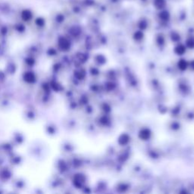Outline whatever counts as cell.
I'll return each mask as SVG.
<instances>
[{
    "mask_svg": "<svg viewBox=\"0 0 194 194\" xmlns=\"http://www.w3.org/2000/svg\"><path fill=\"white\" fill-rule=\"evenodd\" d=\"M154 6L158 9H162L165 6V0H154Z\"/></svg>",
    "mask_w": 194,
    "mask_h": 194,
    "instance_id": "obj_1",
    "label": "cell"
},
{
    "mask_svg": "<svg viewBox=\"0 0 194 194\" xmlns=\"http://www.w3.org/2000/svg\"><path fill=\"white\" fill-rule=\"evenodd\" d=\"M150 131H148L147 130H142V131L140 133V137L142 139H144V140L148 139V138L150 137Z\"/></svg>",
    "mask_w": 194,
    "mask_h": 194,
    "instance_id": "obj_2",
    "label": "cell"
},
{
    "mask_svg": "<svg viewBox=\"0 0 194 194\" xmlns=\"http://www.w3.org/2000/svg\"><path fill=\"white\" fill-rule=\"evenodd\" d=\"M159 17H160V18H162V20H168V18H169V14L166 11H163L159 14Z\"/></svg>",
    "mask_w": 194,
    "mask_h": 194,
    "instance_id": "obj_3",
    "label": "cell"
},
{
    "mask_svg": "<svg viewBox=\"0 0 194 194\" xmlns=\"http://www.w3.org/2000/svg\"><path fill=\"white\" fill-rule=\"evenodd\" d=\"M178 65H179V68L181 70H184L187 68V63L185 62V61L183 60H181V62H180V63L178 64Z\"/></svg>",
    "mask_w": 194,
    "mask_h": 194,
    "instance_id": "obj_4",
    "label": "cell"
},
{
    "mask_svg": "<svg viewBox=\"0 0 194 194\" xmlns=\"http://www.w3.org/2000/svg\"><path fill=\"white\" fill-rule=\"evenodd\" d=\"M184 51H185V49H184V47H183V46H179V47H177L176 49V52H178V54H183V52H184Z\"/></svg>",
    "mask_w": 194,
    "mask_h": 194,
    "instance_id": "obj_5",
    "label": "cell"
},
{
    "mask_svg": "<svg viewBox=\"0 0 194 194\" xmlns=\"http://www.w3.org/2000/svg\"><path fill=\"white\" fill-rule=\"evenodd\" d=\"M187 44H188L189 47H191V48L194 47V39H190V40H188V42H187Z\"/></svg>",
    "mask_w": 194,
    "mask_h": 194,
    "instance_id": "obj_6",
    "label": "cell"
}]
</instances>
